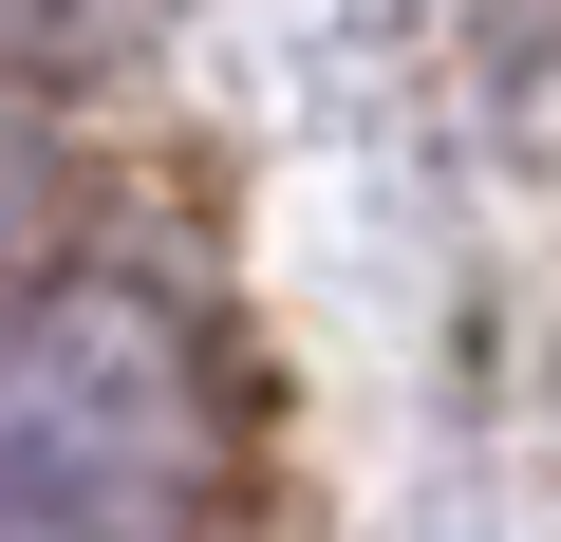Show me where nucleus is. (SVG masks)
<instances>
[{"instance_id": "nucleus-1", "label": "nucleus", "mask_w": 561, "mask_h": 542, "mask_svg": "<svg viewBox=\"0 0 561 542\" xmlns=\"http://www.w3.org/2000/svg\"><path fill=\"white\" fill-rule=\"evenodd\" d=\"M0 542H206V393L169 300H0Z\"/></svg>"}, {"instance_id": "nucleus-2", "label": "nucleus", "mask_w": 561, "mask_h": 542, "mask_svg": "<svg viewBox=\"0 0 561 542\" xmlns=\"http://www.w3.org/2000/svg\"><path fill=\"white\" fill-rule=\"evenodd\" d=\"M38 243H57V169H38L20 113H0V300H38Z\"/></svg>"}, {"instance_id": "nucleus-3", "label": "nucleus", "mask_w": 561, "mask_h": 542, "mask_svg": "<svg viewBox=\"0 0 561 542\" xmlns=\"http://www.w3.org/2000/svg\"><path fill=\"white\" fill-rule=\"evenodd\" d=\"M0 20H38V0H0Z\"/></svg>"}]
</instances>
